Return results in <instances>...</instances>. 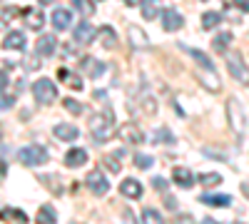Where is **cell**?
I'll use <instances>...</instances> for the list:
<instances>
[{
  "instance_id": "obj_1",
  "label": "cell",
  "mask_w": 249,
  "mask_h": 224,
  "mask_svg": "<svg viewBox=\"0 0 249 224\" xmlns=\"http://www.w3.org/2000/svg\"><path fill=\"white\" fill-rule=\"evenodd\" d=\"M90 132L97 142H107L110 137L117 135V125H115V117H112L110 107H105L102 112H95L90 117Z\"/></svg>"
},
{
  "instance_id": "obj_2",
  "label": "cell",
  "mask_w": 249,
  "mask_h": 224,
  "mask_svg": "<svg viewBox=\"0 0 249 224\" xmlns=\"http://www.w3.org/2000/svg\"><path fill=\"white\" fill-rule=\"evenodd\" d=\"M227 120H230V127H232V132L234 135H244V107H242V103L237 97H230L227 100Z\"/></svg>"
},
{
  "instance_id": "obj_3",
  "label": "cell",
  "mask_w": 249,
  "mask_h": 224,
  "mask_svg": "<svg viewBox=\"0 0 249 224\" xmlns=\"http://www.w3.org/2000/svg\"><path fill=\"white\" fill-rule=\"evenodd\" d=\"M33 95H35V100L40 105H50V103H55V97H57V87H55L53 80L40 77L37 83H33Z\"/></svg>"
},
{
  "instance_id": "obj_4",
  "label": "cell",
  "mask_w": 249,
  "mask_h": 224,
  "mask_svg": "<svg viewBox=\"0 0 249 224\" xmlns=\"http://www.w3.org/2000/svg\"><path fill=\"white\" fill-rule=\"evenodd\" d=\"M227 68H230V75L237 80L239 85H249V68L244 65V60L239 52H227Z\"/></svg>"
},
{
  "instance_id": "obj_5",
  "label": "cell",
  "mask_w": 249,
  "mask_h": 224,
  "mask_svg": "<svg viewBox=\"0 0 249 224\" xmlns=\"http://www.w3.org/2000/svg\"><path fill=\"white\" fill-rule=\"evenodd\" d=\"M18 159L23 162L25 167H40L48 162V152L45 147H37V145H30V147H23L18 152Z\"/></svg>"
},
{
  "instance_id": "obj_6",
  "label": "cell",
  "mask_w": 249,
  "mask_h": 224,
  "mask_svg": "<svg viewBox=\"0 0 249 224\" xmlns=\"http://www.w3.org/2000/svg\"><path fill=\"white\" fill-rule=\"evenodd\" d=\"M85 185H88V190H90L92 194H97V197H102V194H107V190H110V182H107V177L102 174L100 170H92V172L88 174V179H85Z\"/></svg>"
},
{
  "instance_id": "obj_7",
  "label": "cell",
  "mask_w": 249,
  "mask_h": 224,
  "mask_svg": "<svg viewBox=\"0 0 249 224\" xmlns=\"http://www.w3.org/2000/svg\"><path fill=\"white\" fill-rule=\"evenodd\" d=\"M117 135H120V139L124 142V145H142V142H144V132L137 125H132V122L120 125L117 127Z\"/></svg>"
},
{
  "instance_id": "obj_8",
  "label": "cell",
  "mask_w": 249,
  "mask_h": 224,
  "mask_svg": "<svg viewBox=\"0 0 249 224\" xmlns=\"http://www.w3.org/2000/svg\"><path fill=\"white\" fill-rule=\"evenodd\" d=\"M127 40H130V48L132 50H150V37L144 35V30L137 28V25H130L127 28Z\"/></svg>"
},
{
  "instance_id": "obj_9",
  "label": "cell",
  "mask_w": 249,
  "mask_h": 224,
  "mask_svg": "<svg viewBox=\"0 0 249 224\" xmlns=\"http://www.w3.org/2000/svg\"><path fill=\"white\" fill-rule=\"evenodd\" d=\"M95 35H97V28L90 25V23H80V25L72 28V37H75V43H80V45H90L95 40Z\"/></svg>"
},
{
  "instance_id": "obj_10",
  "label": "cell",
  "mask_w": 249,
  "mask_h": 224,
  "mask_svg": "<svg viewBox=\"0 0 249 224\" xmlns=\"http://www.w3.org/2000/svg\"><path fill=\"white\" fill-rule=\"evenodd\" d=\"M80 70H82V75H88L90 80H97V77H102L105 75V65L100 63V60H95V57H82V63H80Z\"/></svg>"
},
{
  "instance_id": "obj_11",
  "label": "cell",
  "mask_w": 249,
  "mask_h": 224,
  "mask_svg": "<svg viewBox=\"0 0 249 224\" xmlns=\"http://www.w3.org/2000/svg\"><path fill=\"white\" fill-rule=\"evenodd\" d=\"M184 25V17L177 13V10H172V8H164L162 10V28L167 30V33H175V30H179Z\"/></svg>"
},
{
  "instance_id": "obj_12",
  "label": "cell",
  "mask_w": 249,
  "mask_h": 224,
  "mask_svg": "<svg viewBox=\"0 0 249 224\" xmlns=\"http://www.w3.org/2000/svg\"><path fill=\"white\" fill-rule=\"evenodd\" d=\"M55 50H57L55 35H40V37H37V43H35L37 57H50V55H55Z\"/></svg>"
},
{
  "instance_id": "obj_13",
  "label": "cell",
  "mask_w": 249,
  "mask_h": 224,
  "mask_svg": "<svg viewBox=\"0 0 249 224\" xmlns=\"http://www.w3.org/2000/svg\"><path fill=\"white\" fill-rule=\"evenodd\" d=\"M23 17H25V25L30 30H40V28H43V23H45V15H43V10H40V8H25L23 10Z\"/></svg>"
},
{
  "instance_id": "obj_14",
  "label": "cell",
  "mask_w": 249,
  "mask_h": 224,
  "mask_svg": "<svg viewBox=\"0 0 249 224\" xmlns=\"http://www.w3.org/2000/svg\"><path fill=\"white\" fill-rule=\"evenodd\" d=\"M120 192H122L124 197H130V199H140L144 190H142V185H140L137 179L127 177V179H122V182H120Z\"/></svg>"
},
{
  "instance_id": "obj_15",
  "label": "cell",
  "mask_w": 249,
  "mask_h": 224,
  "mask_svg": "<svg viewBox=\"0 0 249 224\" xmlns=\"http://www.w3.org/2000/svg\"><path fill=\"white\" fill-rule=\"evenodd\" d=\"M0 219H3L5 224H28V214L23 209H15V207L0 209Z\"/></svg>"
},
{
  "instance_id": "obj_16",
  "label": "cell",
  "mask_w": 249,
  "mask_h": 224,
  "mask_svg": "<svg viewBox=\"0 0 249 224\" xmlns=\"http://www.w3.org/2000/svg\"><path fill=\"white\" fill-rule=\"evenodd\" d=\"M172 179H175V185H177V187H182V190H190V187L195 185V174H192L190 170H187V167H175Z\"/></svg>"
},
{
  "instance_id": "obj_17",
  "label": "cell",
  "mask_w": 249,
  "mask_h": 224,
  "mask_svg": "<svg viewBox=\"0 0 249 224\" xmlns=\"http://www.w3.org/2000/svg\"><path fill=\"white\" fill-rule=\"evenodd\" d=\"M53 25H55L57 30H68V28L72 25V15H70V10H65V8H55V10H53Z\"/></svg>"
},
{
  "instance_id": "obj_18",
  "label": "cell",
  "mask_w": 249,
  "mask_h": 224,
  "mask_svg": "<svg viewBox=\"0 0 249 224\" xmlns=\"http://www.w3.org/2000/svg\"><path fill=\"white\" fill-rule=\"evenodd\" d=\"M25 43H28L25 35L20 33V30H13V33H8V35H5L3 48H5V50H23V48H25Z\"/></svg>"
},
{
  "instance_id": "obj_19",
  "label": "cell",
  "mask_w": 249,
  "mask_h": 224,
  "mask_svg": "<svg viewBox=\"0 0 249 224\" xmlns=\"http://www.w3.org/2000/svg\"><path fill=\"white\" fill-rule=\"evenodd\" d=\"M197 77H199V83L210 90V92H219L222 90V83H219V77L212 72V70H202V72H197Z\"/></svg>"
},
{
  "instance_id": "obj_20",
  "label": "cell",
  "mask_w": 249,
  "mask_h": 224,
  "mask_svg": "<svg viewBox=\"0 0 249 224\" xmlns=\"http://www.w3.org/2000/svg\"><path fill=\"white\" fill-rule=\"evenodd\" d=\"M100 48H105V50H115L117 48V35L110 25H102L100 28Z\"/></svg>"
},
{
  "instance_id": "obj_21",
  "label": "cell",
  "mask_w": 249,
  "mask_h": 224,
  "mask_svg": "<svg viewBox=\"0 0 249 224\" xmlns=\"http://www.w3.org/2000/svg\"><path fill=\"white\" fill-rule=\"evenodd\" d=\"M88 162V152L82 150V147H72L68 155H65V165L68 167H82Z\"/></svg>"
},
{
  "instance_id": "obj_22",
  "label": "cell",
  "mask_w": 249,
  "mask_h": 224,
  "mask_svg": "<svg viewBox=\"0 0 249 224\" xmlns=\"http://www.w3.org/2000/svg\"><path fill=\"white\" fill-rule=\"evenodd\" d=\"M35 222H37V224H55V222H57V212H55V207H50V205H40V207H37V217H35Z\"/></svg>"
},
{
  "instance_id": "obj_23",
  "label": "cell",
  "mask_w": 249,
  "mask_h": 224,
  "mask_svg": "<svg viewBox=\"0 0 249 224\" xmlns=\"http://www.w3.org/2000/svg\"><path fill=\"white\" fill-rule=\"evenodd\" d=\"M179 48H182V50H184L187 55H192V57L197 60V63H199V65H202L204 70H212V72H214V63H212V60L207 57V55H204L202 50H195V48H190V45H179Z\"/></svg>"
},
{
  "instance_id": "obj_24",
  "label": "cell",
  "mask_w": 249,
  "mask_h": 224,
  "mask_svg": "<svg viewBox=\"0 0 249 224\" xmlns=\"http://www.w3.org/2000/svg\"><path fill=\"white\" fill-rule=\"evenodd\" d=\"M53 132H55V137H57V139H65V142H72V139H77V135H80V130H77V127L65 125V122H62V125H57Z\"/></svg>"
},
{
  "instance_id": "obj_25",
  "label": "cell",
  "mask_w": 249,
  "mask_h": 224,
  "mask_svg": "<svg viewBox=\"0 0 249 224\" xmlns=\"http://www.w3.org/2000/svg\"><path fill=\"white\" fill-rule=\"evenodd\" d=\"M202 205H212V207H230L232 197L227 194H202Z\"/></svg>"
},
{
  "instance_id": "obj_26",
  "label": "cell",
  "mask_w": 249,
  "mask_h": 224,
  "mask_svg": "<svg viewBox=\"0 0 249 224\" xmlns=\"http://www.w3.org/2000/svg\"><path fill=\"white\" fill-rule=\"evenodd\" d=\"M232 40H234L232 33H227V30H224V33H219V35L212 40V48H214L217 52H227V50H230V45H232Z\"/></svg>"
},
{
  "instance_id": "obj_27",
  "label": "cell",
  "mask_w": 249,
  "mask_h": 224,
  "mask_svg": "<svg viewBox=\"0 0 249 224\" xmlns=\"http://www.w3.org/2000/svg\"><path fill=\"white\" fill-rule=\"evenodd\" d=\"M160 15V0H144L142 3V17L144 20H155Z\"/></svg>"
},
{
  "instance_id": "obj_28",
  "label": "cell",
  "mask_w": 249,
  "mask_h": 224,
  "mask_svg": "<svg viewBox=\"0 0 249 224\" xmlns=\"http://www.w3.org/2000/svg\"><path fill=\"white\" fill-rule=\"evenodd\" d=\"M219 23H222V15L214 13V10H210V13L202 15V28H204V30H214Z\"/></svg>"
},
{
  "instance_id": "obj_29",
  "label": "cell",
  "mask_w": 249,
  "mask_h": 224,
  "mask_svg": "<svg viewBox=\"0 0 249 224\" xmlns=\"http://www.w3.org/2000/svg\"><path fill=\"white\" fill-rule=\"evenodd\" d=\"M142 224H164V219L160 217V212H157V209L144 207V209H142Z\"/></svg>"
},
{
  "instance_id": "obj_30",
  "label": "cell",
  "mask_w": 249,
  "mask_h": 224,
  "mask_svg": "<svg viewBox=\"0 0 249 224\" xmlns=\"http://www.w3.org/2000/svg\"><path fill=\"white\" fill-rule=\"evenodd\" d=\"M60 80H65L70 90H82V80H80V75H72V72H68V70H60Z\"/></svg>"
},
{
  "instance_id": "obj_31",
  "label": "cell",
  "mask_w": 249,
  "mask_h": 224,
  "mask_svg": "<svg viewBox=\"0 0 249 224\" xmlns=\"http://www.w3.org/2000/svg\"><path fill=\"white\" fill-rule=\"evenodd\" d=\"M199 185L202 187H217V185H222V174H217V172L199 174Z\"/></svg>"
},
{
  "instance_id": "obj_32",
  "label": "cell",
  "mask_w": 249,
  "mask_h": 224,
  "mask_svg": "<svg viewBox=\"0 0 249 224\" xmlns=\"http://www.w3.org/2000/svg\"><path fill=\"white\" fill-rule=\"evenodd\" d=\"M72 5L77 8V13H82L85 17L95 15V3H92V0H72Z\"/></svg>"
},
{
  "instance_id": "obj_33",
  "label": "cell",
  "mask_w": 249,
  "mask_h": 224,
  "mask_svg": "<svg viewBox=\"0 0 249 224\" xmlns=\"http://www.w3.org/2000/svg\"><path fill=\"white\" fill-rule=\"evenodd\" d=\"M20 13H23V10H18V8H13V5H10V8H0V28H5L10 20L18 17Z\"/></svg>"
},
{
  "instance_id": "obj_34",
  "label": "cell",
  "mask_w": 249,
  "mask_h": 224,
  "mask_svg": "<svg viewBox=\"0 0 249 224\" xmlns=\"http://www.w3.org/2000/svg\"><path fill=\"white\" fill-rule=\"evenodd\" d=\"M102 165H105L112 174H120V170H122V165H120V159H117V155H107V157H102Z\"/></svg>"
},
{
  "instance_id": "obj_35",
  "label": "cell",
  "mask_w": 249,
  "mask_h": 224,
  "mask_svg": "<svg viewBox=\"0 0 249 224\" xmlns=\"http://www.w3.org/2000/svg\"><path fill=\"white\" fill-rule=\"evenodd\" d=\"M40 182H43V185H50L48 190H50L53 194H62V185H57V179H55L53 174H43V177H40Z\"/></svg>"
},
{
  "instance_id": "obj_36",
  "label": "cell",
  "mask_w": 249,
  "mask_h": 224,
  "mask_svg": "<svg viewBox=\"0 0 249 224\" xmlns=\"http://www.w3.org/2000/svg\"><path fill=\"white\" fill-rule=\"evenodd\" d=\"M135 165H137L140 170H150V167L155 165V159H152L150 155H142V152H137V155H135Z\"/></svg>"
},
{
  "instance_id": "obj_37",
  "label": "cell",
  "mask_w": 249,
  "mask_h": 224,
  "mask_svg": "<svg viewBox=\"0 0 249 224\" xmlns=\"http://www.w3.org/2000/svg\"><path fill=\"white\" fill-rule=\"evenodd\" d=\"M155 142H167V145H172V142H175V135H172L167 127H160V130L155 132Z\"/></svg>"
},
{
  "instance_id": "obj_38",
  "label": "cell",
  "mask_w": 249,
  "mask_h": 224,
  "mask_svg": "<svg viewBox=\"0 0 249 224\" xmlns=\"http://www.w3.org/2000/svg\"><path fill=\"white\" fill-rule=\"evenodd\" d=\"M62 105H65V110L70 115H80L82 112V105L77 103V100H72V97H65V100H62Z\"/></svg>"
},
{
  "instance_id": "obj_39",
  "label": "cell",
  "mask_w": 249,
  "mask_h": 224,
  "mask_svg": "<svg viewBox=\"0 0 249 224\" xmlns=\"http://www.w3.org/2000/svg\"><path fill=\"white\" fill-rule=\"evenodd\" d=\"M15 105V97L13 95H5V92H0V110H10Z\"/></svg>"
},
{
  "instance_id": "obj_40",
  "label": "cell",
  "mask_w": 249,
  "mask_h": 224,
  "mask_svg": "<svg viewBox=\"0 0 249 224\" xmlns=\"http://www.w3.org/2000/svg\"><path fill=\"white\" fill-rule=\"evenodd\" d=\"M152 187L157 192H164V190H167V179H164V177H152Z\"/></svg>"
},
{
  "instance_id": "obj_41",
  "label": "cell",
  "mask_w": 249,
  "mask_h": 224,
  "mask_svg": "<svg viewBox=\"0 0 249 224\" xmlns=\"http://www.w3.org/2000/svg\"><path fill=\"white\" fill-rule=\"evenodd\" d=\"M175 224H195V219H192L190 214H182V217L175 219Z\"/></svg>"
},
{
  "instance_id": "obj_42",
  "label": "cell",
  "mask_w": 249,
  "mask_h": 224,
  "mask_svg": "<svg viewBox=\"0 0 249 224\" xmlns=\"http://www.w3.org/2000/svg\"><path fill=\"white\" fill-rule=\"evenodd\" d=\"M8 87V72H3V70H0V92H3Z\"/></svg>"
},
{
  "instance_id": "obj_43",
  "label": "cell",
  "mask_w": 249,
  "mask_h": 224,
  "mask_svg": "<svg viewBox=\"0 0 249 224\" xmlns=\"http://www.w3.org/2000/svg\"><path fill=\"white\" fill-rule=\"evenodd\" d=\"M124 224H137V222H135V217H132V212H130V209H124Z\"/></svg>"
},
{
  "instance_id": "obj_44",
  "label": "cell",
  "mask_w": 249,
  "mask_h": 224,
  "mask_svg": "<svg viewBox=\"0 0 249 224\" xmlns=\"http://www.w3.org/2000/svg\"><path fill=\"white\" fill-rule=\"evenodd\" d=\"M237 3V8H242L244 13H249V0H234Z\"/></svg>"
},
{
  "instance_id": "obj_45",
  "label": "cell",
  "mask_w": 249,
  "mask_h": 224,
  "mask_svg": "<svg viewBox=\"0 0 249 224\" xmlns=\"http://www.w3.org/2000/svg\"><path fill=\"white\" fill-rule=\"evenodd\" d=\"M142 3H144V0H124V5H130V8H137Z\"/></svg>"
},
{
  "instance_id": "obj_46",
  "label": "cell",
  "mask_w": 249,
  "mask_h": 224,
  "mask_svg": "<svg viewBox=\"0 0 249 224\" xmlns=\"http://www.w3.org/2000/svg\"><path fill=\"white\" fill-rule=\"evenodd\" d=\"M167 209H172V212L177 209V205H175V199H172V197H167Z\"/></svg>"
},
{
  "instance_id": "obj_47",
  "label": "cell",
  "mask_w": 249,
  "mask_h": 224,
  "mask_svg": "<svg viewBox=\"0 0 249 224\" xmlns=\"http://www.w3.org/2000/svg\"><path fill=\"white\" fill-rule=\"evenodd\" d=\"M5 172H8V170H5V162H0V179L5 177Z\"/></svg>"
},
{
  "instance_id": "obj_48",
  "label": "cell",
  "mask_w": 249,
  "mask_h": 224,
  "mask_svg": "<svg viewBox=\"0 0 249 224\" xmlns=\"http://www.w3.org/2000/svg\"><path fill=\"white\" fill-rule=\"evenodd\" d=\"M202 224H217V222H214L212 217H204V219H202Z\"/></svg>"
},
{
  "instance_id": "obj_49",
  "label": "cell",
  "mask_w": 249,
  "mask_h": 224,
  "mask_svg": "<svg viewBox=\"0 0 249 224\" xmlns=\"http://www.w3.org/2000/svg\"><path fill=\"white\" fill-rule=\"evenodd\" d=\"M234 224H244V222H234Z\"/></svg>"
},
{
  "instance_id": "obj_50",
  "label": "cell",
  "mask_w": 249,
  "mask_h": 224,
  "mask_svg": "<svg viewBox=\"0 0 249 224\" xmlns=\"http://www.w3.org/2000/svg\"><path fill=\"white\" fill-rule=\"evenodd\" d=\"M43 3H50V0H43Z\"/></svg>"
}]
</instances>
